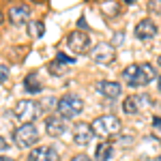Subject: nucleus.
Returning <instances> with one entry per match:
<instances>
[{
  "mask_svg": "<svg viewBox=\"0 0 161 161\" xmlns=\"http://www.w3.org/2000/svg\"><path fill=\"white\" fill-rule=\"evenodd\" d=\"M123 80L127 86L142 88L155 80V67L150 62H140V64H129L123 71Z\"/></svg>",
  "mask_w": 161,
  "mask_h": 161,
  "instance_id": "obj_1",
  "label": "nucleus"
},
{
  "mask_svg": "<svg viewBox=\"0 0 161 161\" xmlns=\"http://www.w3.org/2000/svg\"><path fill=\"white\" fill-rule=\"evenodd\" d=\"M90 129H92V133L97 137L108 140V137H114V136H118V133L123 131V123H120V118L114 116V114H103V116H97V118L90 123Z\"/></svg>",
  "mask_w": 161,
  "mask_h": 161,
  "instance_id": "obj_2",
  "label": "nucleus"
},
{
  "mask_svg": "<svg viewBox=\"0 0 161 161\" xmlns=\"http://www.w3.org/2000/svg\"><path fill=\"white\" fill-rule=\"evenodd\" d=\"M56 110H58V116H60V118L71 120V118H75V116L82 114V110H84V101H82V97L69 92V95H62L60 99H58Z\"/></svg>",
  "mask_w": 161,
  "mask_h": 161,
  "instance_id": "obj_3",
  "label": "nucleus"
},
{
  "mask_svg": "<svg viewBox=\"0 0 161 161\" xmlns=\"http://www.w3.org/2000/svg\"><path fill=\"white\" fill-rule=\"evenodd\" d=\"M13 114H15V118L22 125H32L41 116V103L35 99H22L15 103Z\"/></svg>",
  "mask_w": 161,
  "mask_h": 161,
  "instance_id": "obj_4",
  "label": "nucleus"
},
{
  "mask_svg": "<svg viewBox=\"0 0 161 161\" xmlns=\"http://www.w3.org/2000/svg\"><path fill=\"white\" fill-rule=\"evenodd\" d=\"M39 140V129L35 125H19L13 131V142L17 148H32Z\"/></svg>",
  "mask_w": 161,
  "mask_h": 161,
  "instance_id": "obj_5",
  "label": "nucleus"
},
{
  "mask_svg": "<svg viewBox=\"0 0 161 161\" xmlns=\"http://www.w3.org/2000/svg\"><path fill=\"white\" fill-rule=\"evenodd\" d=\"M67 41V47L69 52H73V54H90L92 50V39L88 32H82V30H73V32H69V37L64 39Z\"/></svg>",
  "mask_w": 161,
  "mask_h": 161,
  "instance_id": "obj_6",
  "label": "nucleus"
},
{
  "mask_svg": "<svg viewBox=\"0 0 161 161\" xmlns=\"http://www.w3.org/2000/svg\"><path fill=\"white\" fill-rule=\"evenodd\" d=\"M90 58L92 62H97V64H112V62L116 60V47L108 43V41H101L97 45H92V50H90Z\"/></svg>",
  "mask_w": 161,
  "mask_h": 161,
  "instance_id": "obj_7",
  "label": "nucleus"
},
{
  "mask_svg": "<svg viewBox=\"0 0 161 161\" xmlns=\"http://www.w3.org/2000/svg\"><path fill=\"white\" fill-rule=\"evenodd\" d=\"M153 101L150 97L146 95H129V97H125L123 101V112L125 114H129V116H133V114H140V112L144 110L146 105H150Z\"/></svg>",
  "mask_w": 161,
  "mask_h": 161,
  "instance_id": "obj_8",
  "label": "nucleus"
},
{
  "mask_svg": "<svg viewBox=\"0 0 161 161\" xmlns=\"http://www.w3.org/2000/svg\"><path fill=\"white\" fill-rule=\"evenodd\" d=\"M136 39H140V41H150V39L157 37V32H159V28H157V24L150 19V17H146V19H140L136 24Z\"/></svg>",
  "mask_w": 161,
  "mask_h": 161,
  "instance_id": "obj_9",
  "label": "nucleus"
},
{
  "mask_svg": "<svg viewBox=\"0 0 161 161\" xmlns=\"http://www.w3.org/2000/svg\"><path fill=\"white\" fill-rule=\"evenodd\" d=\"M92 129H90V125L88 123H75L73 125V144L75 146H88L90 142H92Z\"/></svg>",
  "mask_w": 161,
  "mask_h": 161,
  "instance_id": "obj_10",
  "label": "nucleus"
},
{
  "mask_svg": "<svg viewBox=\"0 0 161 161\" xmlns=\"http://www.w3.org/2000/svg\"><path fill=\"white\" fill-rule=\"evenodd\" d=\"M45 131L50 137H60L64 131H67V120L60 118L58 114H50L45 118Z\"/></svg>",
  "mask_w": 161,
  "mask_h": 161,
  "instance_id": "obj_11",
  "label": "nucleus"
},
{
  "mask_svg": "<svg viewBox=\"0 0 161 161\" xmlns=\"http://www.w3.org/2000/svg\"><path fill=\"white\" fill-rule=\"evenodd\" d=\"M28 161H60V155L52 146H35L28 155Z\"/></svg>",
  "mask_w": 161,
  "mask_h": 161,
  "instance_id": "obj_12",
  "label": "nucleus"
},
{
  "mask_svg": "<svg viewBox=\"0 0 161 161\" xmlns=\"http://www.w3.org/2000/svg\"><path fill=\"white\" fill-rule=\"evenodd\" d=\"M9 22L13 26H24L30 22V9L26 4H13L9 9Z\"/></svg>",
  "mask_w": 161,
  "mask_h": 161,
  "instance_id": "obj_13",
  "label": "nucleus"
},
{
  "mask_svg": "<svg viewBox=\"0 0 161 161\" xmlns=\"http://www.w3.org/2000/svg\"><path fill=\"white\" fill-rule=\"evenodd\" d=\"M120 84L118 82H110V80H103V82H97V92L105 99H118L120 97Z\"/></svg>",
  "mask_w": 161,
  "mask_h": 161,
  "instance_id": "obj_14",
  "label": "nucleus"
},
{
  "mask_svg": "<svg viewBox=\"0 0 161 161\" xmlns=\"http://www.w3.org/2000/svg\"><path fill=\"white\" fill-rule=\"evenodd\" d=\"M24 90L26 92H30V95H39L41 90H43V82H41V77L37 73H28L24 80Z\"/></svg>",
  "mask_w": 161,
  "mask_h": 161,
  "instance_id": "obj_15",
  "label": "nucleus"
},
{
  "mask_svg": "<svg viewBox=\"0 0 161 161\" xmlns=\"http://www.w3.org/2000/svg\"><path fill=\"white\" fill-rule=\"evenodd\" d=\"M95 157H97V161H110L114 157V144L112 142H101L95 150Z\"/></svg>",
  "mask_w": 161,
  "mask_h": 161,
  "instance_id": "obj_16",
  "label": "nucleus"
},
{
  "mask_svg": "<svg viewBox=\"0 0 161 161\" xmlns=\"http://www.w3.org/2000/svg\"><path fill=\"white\" fill-rule=\"evenodd\" d=\"M43 35H45V24H43L41 19H30V22H28V37L41 39Z\"/></svg>",
  "mask_w": 161,
  "mask_h": 161,
  "instance_id": "obj_17",
  "label": "nucleus"
},
{
  "mask_svg": "<svg viewBox=\"0 0 161 161\" xmlns=\"http://www.w3.org/2000/svg\"><path fill=\"white\" fill-rule=\"evenodd\" d=\"M47 71H50L52 75H56V77H58V75H64V73H67V64H64V62H60V60H54V62H50V64H47Z\"/></svg>",
  "mask_w": 161,
  "mask_h": 161,
  "instance_id": "obj_18",
  "label": "nucleus"
},
{
  "mask_svg": "<svg viewBox=\"0 0 161 161\" xmlns=\"http://www.w3.org/2000/svg\"><path fill=\"white\" fill-rule=\"evenodd\" d=\"M101 9H103V13H108V15H116V13L120 11V4H118V2H114V4H103Z\"/></svg>",
  "mask_w": 161,
  "mask_h": 161,
  "instance_id": "obj_19",
  "label": "nucleus"
},
{
  "mask_svg": "<svg viewBox=\"0 0 161 161\" xmlns=\"http://www.w3.org/2000/svg\"><path fill=\"white\" fill-rule=\"evenodd\" d=\"M153 131H155L157 140H161V116H155L153 118Z\"/></svg>",
  "mask_w": 161,
  "mask_h": 161,
  "instance_id": "obj_20",
  "label": "nucleus"
},
{
  "mask_svg": "<svg viewBox=\"0 0 161 161\" xmlns=\"http://www.w3.org/2000/svg\"><path fill=\"white\" fill-rule=\"evenodd\" d=\"M148 11L161 15V0H153V2H148Z\"/></svg>",
  "mask_w": 161,
  "mask_h": 161,
  "instance_id": "obj_21",
  "label": "nucleus"
},
{
  "mask_svg": "<svg viewBox=\"0 0 161 161\" xmlns=\"http://www.w3.org/2000/svg\"><path fill=\"white\" fill-rule=\"evenodd\" d=\"M9 80V67L7 64H0V84H4Z\"/></svg>",
  "mask_w": 161,
  "mask_h": 161,
  "instance_id": "obj_22",
  "label": "nucleus"
},
{
  "mask_svg": "<svg viewBox=\"0 0 161 161\" xmlns=\"http://www.w3.org/2000/svg\"><path fill=\"white\" fill-rule=\"evenodd\" d=\"M118 144H123V146H133V136H123V137H118Z\"/></svg>",
  "mask_w": 161,
  "mask_h": 161,
  "instance_id": "obj_23",
  "label": "nucleus"
},
{
  "mask_svg": "<svg viewBox=\"0 0 161 161\" xmlns=\"http://www.w3.org/2000/svg\"><path fill=\"white\" fill-rule=\"evenodd\" d=\"M56 60H60V62H64V64H71V62H73V58H71V56H64V54H58V56H56Z\"/></svg>",
  "mask_w": 161,
  "mask_h": 161,
  "instance_id": "obj_24",
  "label": "nucleus"
},
{
  "mask_svg": "<svg viewBox=\"0 0 161 161\" xmlns=\"http://www.w3.org/2000/svg\"><path fill=\"white\" fill-rule=\"evenodd\" d=\"M71 161H95L92 157H88V155H75Z\"/></svg>",
  "mask_w": 161,
  "mask_h": 161,
  "instance_id": "obj_25",
  "label": "nucleus"
},
{
  "mask_svg": "<svg viewBox=\"0 0 161 161\" xmlns=\"http://www.w3.org/2000/svg\"><path fill=\"white\" fill-rule=\"evenodd\" d=\"M77 28H80L82 32H84V30H86V32H88V24H86V19H84V17H82L80 22H77Z\"/></svg>",
  "mask_w": 161,
  "mask_h": 161,
  "instance_id": "obj_26",
  "label": "nucleus"
},
{
  "mask_svg": "<svg viewBox=\"0 0 161 161\" xmlns=\"http://www.w3.org/2000/svg\"><path fill=\"white\" fill-rule=\"evenodd\" d=\"M9 148V144H7V140L2 137V133H0V153H4V150Z\"/></svg>",
  "mask_w": 161,
  "mask_h": 161,
  "instance_id": "obj_27",
  "label": "nucleus"
},
{
  "mask_svg": "<svg viewBox=\"0 0 161 161\" xmlns=\"http://www.w3.org/2000/svg\"><path fill=\"white\" fill-rule=\"evenodd\" d=\"M2 24H4V13L0 11V26H2Z\"/></svg>",
  "mask_w": 161,
  "mask_h": 161,
  "instance_id": "obj_28",
  "label": "nucleus"
},
{
  "mask_svg": "<svg viewBox=\"0 0 161 161\" xmlns=\"http://www.w3.org/2000/svg\"><path fill=\"white\" fill-rule=\"evenodd\" d=\"M0 161H15V159H11V157H0Z\"/></svg>",
  "mask_w": 161,
  "mask_h": 161,
  "instance_id": "obj_29",
  "label": "nucleus"
},
{
  "mask_svg": "<svg viewBox=\"0 0 161 161\" xmlns=\"http://www.w3.org/2000/svg\"><path fill=\"white\" fill-rule=\"evenodd\" d=\"M157 64H159V67H161V56H159V58H157Z\"/></svg>",
  "mask_w": 161,
  "mask_h": 161,
  "instance_id": "obj_30",
  "label": "nucleus"
},
{
  "mask_svg": "<svg viewBox=\"0 0 161 161\" xmlns=\"http://www.w3.org/2000/svg\"><path fill=\"white\" fill-rule=\"evenodd\" d=\"M159 92H161V77H159Z\"/></svg>",
  "mask_w": 161,
  "mask_h": 161,
  "instance_id": "obj_31",
  "label": "nucleus"
},
{
  "mask_svg": "<svg viewBox=\"0 0 161 161\" xmlns=\"http://www.w3.org/2000/svg\"><path fill=\"white\" fill-rule=\"evenodd\" d=\"M157 105H159V110H161V103H157Z\"/></svg>",
  "mask_w": 161,
  "mask_h": 161,
  "instance_id": "obj_32",
  "label": "nucleus"
}]
</instances>
